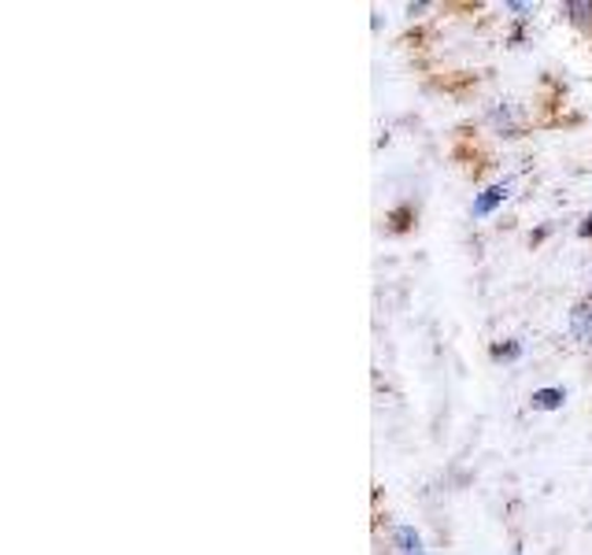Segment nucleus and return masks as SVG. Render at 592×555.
I'll use <instances>...</instances> for the list:
<instances>
[{"label": "nucleus", "mask_w": 592, "mask_h": 555, "mask_svg": "<svg viewBox=\"0 0 592 555\" xmlns=\"http://www.w3.org/2000/svg\"><path fill=\"white\" fill-rule=\"evenodd\" d=\"M562 401H567L562 389H537V393L530 396V407L533 412H559Z\"/></svg>", "instance_id": "obj_2"}, {"label": "nucleus", "mask_w": 592, "mask_h": 555, "mask_svg": "<svg viewBox=\"0 0 592 555\" xmlns=\"http://www.w3.org/2000/svg\"><path fill=\"white\" fill-rule=\"evenodd\" d=\"M522 345L519 340H508V345H492V359H519Z\"/></svg>", "instance_id": "obj_6"}, {"label": "nucleus", "mask_w": 592, "mask_h": 555, "mask_svg": "<svg viewBox=\"0 0 592 555\" xmlns=\"http://www.w3.org/2000/svg\"><path fill=\"white\" fill-rule=\"evenodd\" d=\"M396 544H401L404 555H422V537L411 530V525H401V530H396Z\"/></svg>", "instance_id": "obj_4"}, {"label": "nucleus", "mask_w": 592, "mask_h": 555, "mask_svg": "<svg viewBox=\"0 0 592 555\" xmlns=\"http://www.w3.org/2000/svg\"><path fill=\"white\" fill-rule=\"evenodd\" d=\"M581 238H592V211H589V216H585V222H581Z\"/></svg>", "instance_id": "obj_7"}, {"label": "nucleus", "mask_w": 592, "mask_h": 555, "mask_svg": "<svg viewBox=\"0 0 592 555\" xmlns=\"http://www.w3.org/2000/svg\"><path fill=\"white\" fill-rule=\"evenodd\" d=\"M514 555H522V552H514Z\"/></svg>", "instance_id": "obj_8"}, {"label": "nucleus", "mask_w": 592, "mask_h": 555, "mask_svg": "<svg viewBox=\"0 0 592 555\" xmlns=\"http://www.w3.org/2000/svg\"><path fill=\"white\" fill-rule=\"evenodd\" d=\"M508 193H511V185L508 182H497V185H489V189L485 193H478V197H474V219H485V216H492V211L500 208L503 200H508Z\"/></svg>", "instance_id": "obj_1"}, {"label": "nucleus", "mask_w": 592, "mask_h": 555, "mask_svg": "<svg viewBox=\"0 0 592 555\" xmlns=\"http://www.w3.org/2000/svg\"><path fill=\"white\" fill-rule=\"evenodd\" d=\"M422 555H426V552H422Z\"/></svg>", "instance_id": "obj_9"}, {"label": "nucleus", "mask_w": 592, "mask_h": 555, "mask_svg": "<svg viewBox=\"0 0 592 555\" xmlns=\"http://www.w3.org/2000/svg\"><path fill=\"white\" fill-rule=\"evenodd\" d=\"M570 326H574L578 340H592V304H578L570 311Z\"/></svg>", "instance_id": "obj_3"}, {"label": "nucleus", "mask_w": 592, "mask_h": 555, "mask_svg": "<svg viewBox=\"0 0 592 555\" xmlns=\"http://www.w3.org/2000/svg\"><path fill=\"white\" fill-rule=\"evenodd\" d=\"M562 12L574 15V23H592V4H589V0H570Z\"/></svg>", "instance_id": "obj_5"}]
</instances>
